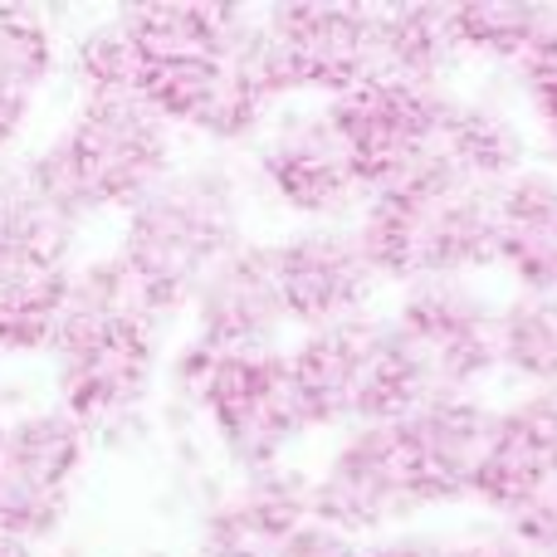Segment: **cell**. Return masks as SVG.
<instances>
[{
    "label": "cell",
    "instance_id": "cell-25",
    "mask_svg": "<svg viewBox=\"0 0 557 557\" xmlns=\"http://www.w3.org/2000/svg\"><path fill=\"white\" fill-rule=\"evenodd\" d=\"M470 557H533V553H523L519 543H490V548H470Z\"/></svg>",
    "mask_w": 557,
    "mask_h": 557
},
{
    "label": "cell",
    "instance_id": "cell-7",
    "mask_svg": "<svg viewBox=\"0 0 557 557\" xmlns=\"http://www.w3.org/2000/svg\"><path fill=\"white\" fill-rule=\"evenodd\" d=\"M74 221L35 191L25 172L0 176V352L49 347L74 270Z\"/></svg>",
    "mask_w": 557,
    "mask_h": 557
},
{
    "label": "cell",
    "instance_id": "cell-13",
    "mask_svg": "<svg viewBox=\"0 0 557 557\" xmlns=\"http://www.w3.org/2000/svg\"><path fill=\"white\" fill-rule=\"evenodd\" d=\"M274 284L284 298V318L304 323L308 333L327 323L362 318L367 298L376 288V264L367 255L362 235L337 231V225H313L294 240L270 245Z\"/></svg>",
    "mask_w": 557,
    "mask_h": 557
},
{
    "label": "cell",
    "instance_id": "cell-3",
    "mask_svg": "<svg viewBox=\"0 0 557 557\" xmlns=\"http://www.w3.org/2000/svg\"><path fill=\"white\" fill-rule=\"evenodd\" d=\"M499 367V313L455 278L416 284L392 323H382L362 421L465 401L484 372Z\"/></svg>",
    "mask_w": 557,
    "mask_h": 557
},
{
    "label": "cell",
    "instance_id": "cell-26",
    "mask_svg": "<svg viewBox=\"0 0 557 557\" xmlns=\"http://www.w3.org/2000/svg\"><path fill=\"white\" fill-rule=\"evenodd\" d=\"M0 557H35V548H29V543H20V539H5V533H0Z\"/></svg>",
    "mask_w": 557,
    "mask_h": 557
},
{
    "label": "cell",
    "instance_id": "cell-15",
    "mask_svg": "<svg viewBox=\"0 0 557 557\" xmlns=\"http://www.w3.org/2000/svg\"><path fill=\"white\" fill-rule=\"evenodd\" d=\"M260 166L274 191L284 196V206H294L304 215L333 221V215L352 211L357 201H367L362 182H357V166L347 157L327 108L284 117L274 127V137L264 143Z\"/></svg>",
    "mask_w": 557,
    "mask_h": 557
},
{
    "label": "cell",
    "instance_id": "cell-12",
    "mask_svg": "<svg viewBox=\"0 0 557 557\" xmlns=\"http://www.w3.org/2000/svg\"><path fill=\"white\" fill-rule=\"evenodd\" d=\"M201 557H357V548L313 509V484L260 474L211 513Z\"/></svg>",
    "mask_w": 557,
    "mask_h": 557
},
{
    "label": "cell",
    "instance_id": "cell-20",
    "mask_svg": "<svg viewBox=\"0 0 557 557\" xmlns=\"http://www.w3.org/2000/svg\"><path fill=\"white\" fill-rule=\"evenodd\" d=\"M499 362L539 392H557V294H523L504 308Z\"/></svg>",
    "mask_w": 557,
    "mask_h": 557
},
{
    "label": "cell",
    "instance_id": "cell-5",
    "mask_svg": "<svg viewBox=\"0 0 557 557\" xmlns=\"http://www.w3.org/2000/svg\"><path fill=\"white\" fill-rule=\"evenodd\" d=\"M494 201L499 186H484L455 166H425L367 196L357 235L382 278L445 284L494 260Z\"/></svg>",
    "mask_w": 557,
    "mask_h": 557
},
{
    "label": "cell",
    "instance_id": "cell-4",
    "mask_svg": "<svg viewBox=\"0 0 557 557\" xmlns=\"http://www.w3.org/2000/svg\"><path fill=\"white\" fill-rule=\"evenodd\" d=\"M172 172V123L133 88H84L69 127L25 166L35 191L78 225V215L133 211Z\"/></svg>",
    "mask_w": 557,
    "mask_h": 557
},
{
    "label": "cell",
    "instance_id": "cell-16",
    "mask_svg": "<svg viewBox=\"0 0 557 557\" xmlns=\"http://www.w3.org/2000/svg\"><path fill=\"white\" fill-rule=\"evenodd\" d=\"M376 343H382V323L362 313V318H347V323L313 327L288 352V376H294L308 431L313 425H343V421L362 425Z\"/></svg>",
    "mask_w": 557,
    "mask_h": 557
},
{
    "label": "cell",
    "instance_id": "cell-14",
    "mask_svg": "<svg viewBox=\"0 0 557 557\" xmlns=\"http://www.w3.org/2000/svg\"><path fill=\"white\" fill-rule=\"evenodd\" d=\"M196 337L182 357H221L245 347H274L284 298L274 284L270 245H235L196 288Z\"/></svg>",
    "mask_w": 557,
    "mask_h": 557
},
{
    "label": "cell",
    "instance_id": "cell-27",
    "mask_svg": "<svg viewBox=\"0 0 557 557\" xmlns=\"http://www.w3.org/2000/svg\"><path fill=\"white\" fill-rule=\"evenodd\" d=\"M553 157H557V143H553Z\"/></svg>",
    "mask_w": 557,
    "mask_h": 557
},
{
    "label": "cell",
    "instance_id": "cell-10",
    "mask_svg": "<svg viewBox=\"0 0 557 557\" xmlns=\"http://www.w3.org/2000/svg\"><path fill=\"white\" fill-rule=\"evenodd\" d=\"M182 382H191L206 416L221 431L225 450L250 470H264L288 441L308 431L294 376H288V352H278V347L182 357Z\"/></svg>",
    "mask_w": 557,
    "mask_h": 557
},
{
    "label": "cell",
    "instance_id": "cell-1",
    "mask_svg": "<svg viewBox=\"0 0 557 557\" xmlns=\"http://www.w3.org/2000/svg\"><path fill=\"white\" fill-rule=\"evenodd\" d=\"M494 411L465 401L421 406L392 421H362L337 445L327 474L313 484V509L337 533H372L425 504L474 494Z\"/></svg>",
    "mask_w": 557,
    "mask_h": 557
},
{
    "label": "cell",
    "instance_id": "cell-9",
    "mask_svg": "<svg viewBox=\"0 0 557 557\" xmlns=\"http://www.w3.org/2000/svg\"><path fill=\"white\" fill-rule=\"evenodd\" d=\"M264 25V64L274 94L318 88L337 98L357 84L392 78V35L386 10L367 5H278Z\"/></svg>",
    "mask_w": 557,
    "mask_h": 557
},
{
    "label": "cell",
    "instance_id": "cell-24",
    "mask_svg": "<svg viewBox=\"0 0 557 557\" xmlns=\"http://www.w3.org/2000/svg\"><path fill=\"white\" fill-rule=\"evenodd\" d=\"M357 557H470V548L445 543V539H431V533H406V539L372 543V548H362Z\"/></svg>",
    "mask_w": 557,
    "mask_h": 557
},
{
    "label": "cell",
    "instance_id": "cell-21",
    "mask_svg": "<svg viewBox=\"0 0 557 557\" xmlns=\"http://www.w3.org/2000/svg\"><path fill=\"white\" fill-rule=\"evenodd\" d=\"M450 25H455V45L460 49L519 64L543 25V10L539 5H460V10H450Z\"/></svg>",
    "mask_w": 557,
    "mask_h": 557
},
{
    "label": "cell",
    "instance_id": "cell-2",
    "mask_svg": "<svg viewBox=\"0 0 557 557\" xmlns=\"http://www.w3.org/2000/svg\"><path fill=\"white\" fill-rule=\"evenodd\" d=\"M157 323L162 313L147 304L117 255L74 274L59 323L49 333L59 396L74 421H108L147 392L157 362Z\"/></svg>",
    "mask_w": 557,
    "mask_h": 557
},
{
    "label": "cell",
    "instance_id": "cell-23",
    "mask_svg": "<svg viewBox=\"0 0 557 557\" xmlns=\"http://www.w3.org/2000/svg\"><path fill=\"white\" fill-rule=\"evenodd\" d=\"M509 523H513L509 543H519V548L533 557H557V484L548 494H539L533 504H523Z\"/></svg>",
    "mask_w": 557,
    "mask_h": 557
},
{
    "label": "cell",
    "instance_id": "cell-8",
    "mask_svg": "<svg viewBox=\"0 0 557 557\" xmlns=\"http://www.w3.org/2000/svg\"><path fill=\"white\" fill-rule=\"evenodd\" d=\"M450 103L455 94H445L441 84H421V78H372V84L327 98V117H333L367 196L386 191L425 166H450L445 157Z\"/></svg>",
    "mask_w": 557,
    "mask_h": 557
},
{
    "label": "cell",
    "instance_id": "cell-18",
    "mask_svg": "<svg viewBox=\"0 0 557 557\" xmlns=\"http://www.w3.org/2000/svg\"><path fill=\"white\" fill-rule=\"evenodd\" d=\"M494 260L529 294H557V176L513 172L494 201Z\"/></svg>",
    "mask_w": 557,
    "mask_h": 557
},
{
    "label": "cell",
    "instance_id": "cell-19",
    "mask_svg": "<svg viewBox=\"0 0 557 557\" xmlns=\"http://www.w3.org/2000/svg\"><path fill=\"white\" fill-rule=\"evenodd\" d=\"M49 64H54L49 29L25 10H0V147L29 117V103H35Z\"/></svg>",
    "mask_w": 557,
    "mask_h": 557
},
{
    "label": "cell",
    "instance_id": "cell-28",
    "mask_svg": "<svg viewBox=\"0 0 557 557\" xmlns=\"http://www.w3.org/2000/svg\"><path fill=\"white\" fill-rule=\"evenodd\" d=\"M0 431H5V425H0Z\"/></svg>",
    "mask_w": 557,
    "mask_h": 557
},
{
    "label": "cell",
    "instance_id": "cell-22",
    "mask_svg": "<svg viewBox=\"0 0 557 557\" xmlns=\"http://www.w3.org/2000/svg\"><path fill=\"white\" fill-rule=\"evenodd\" d=\"M523 88H529V103L539 113V123L553 133L557 143V10H543V25L533 35L529 54L519 59Z\"/></svg>",
    "mask_w": 557,
    "mask_h": 557
},
{
    "label": "cell",
    "instance_id": "cell-11",
    "mask_svg": "<svg viewBox=\"0 0 557 557\" xmlns=\"http://www.w3.org/2000/svg\"><path fill=\"white\" fill-rule=\"evenodd\" d=\"M88 425L59 411L20 416L0 431V533L35 548L64 523L69 484L84 465Z\"/></svg>",
    "mask_w": 557,
    "mask_h": 557
},
{
    "label": "cell",
    "instance_id": "cell-17",
    "mask_svg": "<svg viewBox=\"0 0 557 557\" xmlns=\"http://www.w3.org/2000/svg\"><path fill=\"white\" fill-rule=\"evenodd\" d=\"M557 484V392H533L519 406L494 416L474 499L513 519L523 504Z\"/></svg>",
    "mask_w": 557,
    "mask_h": 557
},
{
    "label": "cell",
    "instance_id": "cell-6",
    "mask_svg": "<svg viewBox=\"0 0 557 557\" xmlns=\"http://www.w3.org/2000/svg\"><path fill=\"white\" fill-rule=\"evenodd\" d=\"M240 245V206L221 166L166 172L127 211L117 260L137 278L157 313H176L201 278Z\"/></svg>",
    "mask_w": 557,
    "mask_h": 557
}]
</instances>
